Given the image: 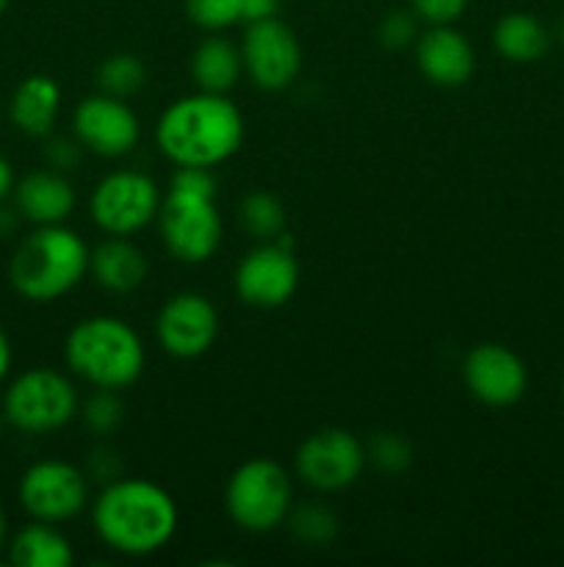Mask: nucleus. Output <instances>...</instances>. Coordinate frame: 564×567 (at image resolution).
I'll return each mask as SVG.
<instances>
[{
  "mask_svg": "<svg viewBox=\"0 0 564 567\" xmlns=\"http://www.w3.org/2000/svg\"><path fill=\"white\" fill-rule=\"evenodd\" d=\"M92 526L100 540L125 557L160 551L180 526L177 502L149 480H114L92 507Z\"/></svg>",
  "mask_w": 564,
  "mask_h": 567,
  "instance_id": "1",
  "label": "nucleus"
},
{
  "mask_svg": "<svg viewBox=\"0 0 564 567\" xmlns=\"http://www.w3.org/2000/svg\"><path fill=\"white\" fill-rule=\"evenodd\" d=\"M155 142L175 166L213 169L241 150L243 116L227 94H188L160 114Z\"/></svg>",
  "mask_w": 564,
  "mask_h": 567,
  "instance_id": "2",
  "label": "nucleus"
},
{
  "mask_svg": "<svg viewBox=\"0 0 564 567\" xmlns=\"http://www.w3.org/2000/svg\"><path fill=\"white\" fill-rule=\"evenodd\" d=\"M86 241L64 225H39L14 249L9 280L22 299L36 305L66 297L88 271Z\"/></svg>",
  "mask_w": 564,
  "mask_h": 567,
  "instance_id": "3",
  "label": "nucleus"
},
{
  "mask_svg": "<svg viewBox=\"0 0 564 567\" xmlns=\"http://www.w3.org/2000/svg\"><path fill=\"white\" fill-rule=\"evenodd\" d=\"M64 358L72 374L105 391L130 388L147 363L142 336L116 316H88L77 321L66 336Z\"/></svg>",
  "mask_w": 564,
  "mask_h": 567,
  "instance_id": "4",
  "label": "nucleus"
},
{
  "mask_svg": "<svg viewBox=\"0 0 564 567\" xmlns=\"http://www.w3.org/2000/svg\"><path fill=\"white\" fill-rule=\"evenodd\" d=\"M232 524L249 535L280 529L293 509V485L288 471L269 457H254L232 471L224 491Z\"/></svg>",
  "mask_w": 564,
  "mask_h": 567,
  "instance_id": "5",
  "label": "nucleus"
},
{
  "mask_svg": "<svg viewBox=\"0 0 564 567\" xmlns=\"http://www.w3.org/2000/svg\"><path fill=\"white\" fill-rule=\"evenodd\" d=\"M77 391L55 369L22 371L3 396V419L25 435H50L77 415Z\"/></svg>",
  "mask_w": 564,
  "mask_h": 567,
  "instance_id": "6",
  "label": "nucleus"
},
{
  "mask_svg": "<svg viewBox=\"0 0 564 567\" xmlns=\"http://www.w3.org/2000/svg\"><path fill=\"white\" fill-rule=\"evenodd\" d=\"M160 192L155 181L144 172L119 169L105 175L94 186L88 210L105 236H125L144 230L149 221L158 219Z\"/></svg>",
  "mask_w": 564,
  "mask_h": 567,
  "instance_id": "7",
  "label": "nucleus"
},
{
  "mask_svg": "<svg viewBox=\"0 0 564 567\" xmlns=\"http://www.w3.org/2000/svg\"><path fill=\"white\" fill-rule=\"evenodd\" d=\"M158 227L164 247L180 264H205L213 258L224 233L216 199L182 197L171 192L160 199Z\"/></svg>",
  "mask_w": 564,
  "mask_h": 567,
  "instance_id": "8",
  "label": "nucleus"
},
{
  "mask_svg": "<svg viewBox=\"0 0 564 567\" xmlns=\"http://www.w3.org/2000/svg\"><path fill=\"white\" fill-rule=\"evenodd\" d=\"M17 496L33 520L64 524L77 518L88 504V482L77 465L64 460H39L22 474Z\"/></svg>",
  "mask_w": 564,
  "mask_h": 567,
  "instance_id": "9",
  "label": "nucleus"
},
{
  "mask_svg": "<svg viewBox=\"0 0 564 567\" xmlns=\"http://www.w3.org/2000/svg\"><path fill=\"white\" fill-rule=\"evenodd\" d=\"M365 452L357 435L337 426L313 432L296 449V474L304 485L321 493H337L352 487L365 468Z\"/></svg>",
  "mask_w": 564,
  "mask_h": 567,
  "instance_id": "10",
  "label": "nucleus"
},
{
  "mask_svg": "<svg viewBox=\"0 0 564 567\" xmlns=\"http://www.w3.org/2000/svg\"><path fill=\"white\" fill-rule=\"evenodd\" d=\"M247 25L241 59L249 81L263 92H282L291 86L302 72V44L293 28L276 17Z\"/></svg>",
  "mask_w": 564,
  "mask_h": 567,
  "instance_id": "11",
  "label": "nucleus"
},
{
  "mask_svg": "<svg viewBox=\"0 0 564 567\" xmlns=\"http://www.w3.org/2000/svg\"><path fill=\"white\" fill-rule=\"evenodd\" d=\"M72 133L88 153L122 158L142 138V122L127 100L97 92L77 103L72 114Z\"/></svg>",
  "mask_w": 564,
  "mask_h": 567,
  "instance_id": "12",
  "label": "nucleus"
},
{
  "mask_svg": "<svg viewBox=\"0 0 564 567\" xmlns=\"http://www.w3.org/2000/svg\"><path fill=\"white\" fill-rule=\"evenodd\" d=\"M160 349L177 360H194L210 352L219 338V313L205 293L182 291L166 299L155 321Z\"/></svg>",
  "mask_w": 564,
  "mask_h": 567,
  "instance_id": "13",
  "label": "nucleus"
},
{
  "mask_svg": "<svg viewBox=\"0 0 564 567\" xmlns=\"http://www.w3.org/2000/svg\"><path fill=\"white\" fill-rule=\"evenodd\" d=\"M299 288V264L293 249L263 241L247 252L236 269V293L243 305L258 310L282 308Z\"/></svg>",
  "mask_w": 564,
  "mask_h": 567,
  "instance_id": "14",
  "label": "nucleus"
},
{
  "mask_svg": "<svg viewBox=\"0 0 564 567\" xmlns=\"http://www.w3.org/2000/svg\"><path fill=\"white\" fill-rule=\"evenodd\" d=\"M462 380L470 396L487 408H509L529 388L525 363L503 343H479L462 363Z\"/></svg>",
  "mask_w": 564,
  "mask_h": 567,
  "instance_id": "15",
  "label": "nucleus"
},
{
  "mask_svg": "<svg viewBox=\"0 0 564 567\" xmlns=\"http://www.w3.org/2000/svg\"><path fill=\"white\" fill-rule=\"evenodd\" d=\"M420 75L440 89H457L473 78L476 53L462 31L453 25H429L415 42Z\"/></svg>",
  "mask_w": 564,
  "mask_h": 567,
  "instance_id": "16",
  "label": "nucleus"
},
{
  "mask_svg": "<svg viewBox=\"0 0 564 567\" xmlns=\"http://www.w3.org/2000/svg\"><path fill=\"white\" fill-rule=\"evenodd\" d=\"M14 208L31 225H64L75 210V188L64 172L39 169L14 183Z\"/></svg>",
  "mask_w": 564,
  "mask_h": 567,
  "instance_id": "17",
  "label": "nucleus"
},
{
  "mask_svg": "<svg viewBox=\"0 0 564 567\" xmlns=\"http://www.w3.org/2000/svg\"><path fill=\"white\" fill-rule=\"evenodd\" d=\"M94 282L111 293H133L149 275V260L130 238L108 236L88 258Z\"/></svg>",
  "mask_w": 564,
  "mask_h": 567,
  "instance_id": "18",
  "label": "nucleus"
},
{
  "mask_svg": "<svg viewBox=\"0 0 564 567\" xmlns=\"http://www.w3.org/2000/svg\"><path fill=\"white\" fill-rule=\"evenodd\" d=\"M61 111V86L50 75H28L11 94L9 116L25 136L42 138L53 131Z\"/></svg>",
  "mask_w": 564,
  "mask_h": 567,
  "instance_id": "19",
  "label": "nucleus"
},
{
  "mask_svg": "<svg viewBox=\"0 0 564 567\" xmlns=\"http://www.w3.org/2000/svg\"><path fill=\"white\" fill-rule=\"evenodd\" d=\"M9 563L17 567H70L75 551L55 524L33 520L9 540Z\"/></svg>",
  "mask_w": 564,
  "mask_h": 567,
  "instance_id": "20",
  "label": "nucleus"
},
{
  "mask_svg": "<svg viewBox=\"0 0 564 567\" xmlns=\"http://www.w3.org/2000/svg\"><path fill=\"white\" fill-rule=\"evenodd\" d=\"M243 75L241 50L224 37H208L191 53V78L199 92L227 94Z\"/></svg>",
  "mask_w": 564,
  "mask_h": 567,
  "instance_id": "21",
  "label": "nucleus"
},
{
  "mask_svg": "<svg viewBox=\"0 0 564 567\" xmlns=\"http://www.w3.org/2000/svg\"><path fill=\"white\" fill-rule=\"evenodd\" d=\"M492 44L512 64H534L551 48V33H547V28L534 14L512 11V14H503L495 22V28H492Z\"/></svg>",
  "mask_w": 564,
  "mask_h": 567,
  "instance_id": "22",
  "label": "nucleus"
},
{
  "mask_svg": "<svg viewBox=\"0 0 564 567\" xmlns=\"http://www.w3.org/2000/svg\"><path fill=\"white\" fill-rule=\"evenodd\" d=\"M238 219L243 230L258 241H274L285 233V208L269 192H249L238 205Z\"/></svg>",
  "mask_w": 564,
  "mask_h": 567,
  "instance_id": "23",
  "label": "nucleus"
},
{
  "mask_svg": "<svg viewBox=\"0 0 564 567\" xmlns=\"http://www.w3.org/2000/svg\"><path fill=\"white\" fill-rule=\"evenodd\" d=\"M144 83H147V66L133 53H114L97 66L100 92L111 94V97H133L136 92H142Z\"/></svg>",
  "mask_w": 564,
  "mask_h": 567,
  "instance_id": "24",
  "label": "nucleus"
},
{
  "mask_svg": "<svg viewBox=\"0 0 564 567\" xmlns=\"http://www.w3.org/2000/svg\"><path fill=\"white\" fill-rule=\"evenodd\" d=\"M291 526L293 537L304 546H326L337 532V518L324 504H304V507L291 509L285 520Z\"/></svg>",
  "mask_w": 564,
  "mask_h": 567,
  "instance_id": "25",
  "label": "nucleus"
},
{
  "mask_svg": "<svg viewBox=\"0 0 564 567\" xmlns=\"http://www.w3.org/2000/svg\"><path fill=\"white\" fill-rule=\"evenodd\" d=\"M188 20L197 28L219 33L243 20L241 0H186Z\"/></svg>",
  "mask_w": 564,
  "mask_h": 567,
  "instance_id": "26",
  "label": "nucleus"
},
{
  "mask_svg": "<svg viewBox=\"0 0 564 567\" xmlns=\"http://www.w3.org/2000/svg\"><path fill=\"white\" fill-rule=\"evenodd\" d=\"M368 457L385 474H404L412 465V446L407 437L396 435V432H379L374 441L368 443Z\"/></svg>",
  "mask_w": 564,
  "mask_h": 567,
  "instance_id": "27",
  "label": "nucleus"
},
{
  "mask_svg": "<svg viewBox=\"0 0 564 567\" xmlns=\"http://www.w3.org/2000/svg\"><path fill=\"white\" fill-rule=\"evenodd\" d=\"M83 419L86 426L97 435H111L114 430H119V424L125 421V408H122L116 391H105V388H94L92 396L83 404Z\"/></svg>",
  "mask_w": 564,
  "mask_h": 567,
  "instance_id": "28",
  "label": "nucleus"
},
{
  "mask_svg": "<svg viewBox=\"0 0 564 567\" xmlns=\"http://www.w3.org/2000/svg\"><path fill=\"white\" fill-rule=\"evenodd\" d=\"M418 14L412 9L387 11L379 22V42L387 50H404L412 42H418Z\"/></svg>",
  "mask_w": 564,
  "mask_h": 567,
  "instance_id": "29",
  "label": "nucleus"
},
{
  "mask_svg": "<svg viewBox=\"0 0 564 567\" xmlns=\"http://www.w3.org/2000/svg\"><path fill=\"white\" fill-rule=\"evenodd\" d=\"M171 194H182V197H205L216 199V177L210 169L202 166H177L175 177L169 183Z\"/></svg>",
  "mask_w": 564,
  "mask_h": 567,
  "instance_id": "30",
  "label": "nucleus"
},
{
  "mask_svg": "<svg viewBox=\"0 0 564 567\" xmlns=\"http://www.w3.org/2000/svg\"><path fill=\"white\" fill-rule=\"evenodd\" d=\"M409 9L426 25H453L468 9V0H409Z\"/></svg>",
  "mask_w": 564,
  "mask_h": 567,
  "instance_id": "31",
  "label": "nucleus"
},
{
  "mask_svg": "<svg viewBox=\"0 0 564 567\" xmlns=\"http://www.w3.org/2000/svg\"><path fill=\"white\" fill-rule=\"evenodd\" d=\"M81 150L83 144L77 138H53L48 144V161H50V169L55 172H70L72 166L81 161Z\"/></svg>",
  "mask_w": 564,
  "mask_h": 567,
  "instance_id": "32",
  "label": "nucleus"
},
{
  "mask_svg": "<svg viewBox=\"0 0 564 567\" xmlns=\"http://www.w3.org/2000/svg\"><path fill=\"white\" fill-rule=\"evenodd\" d=\"M243 6V22H260L271 20L280 11L282 0H241Z\"/></svg>",
  "mask_w": 564,
  "mask_h": 567,
  "instance_id": "33",
  "label": "nucleus"
},
{
  "mask_svg": "<svg viewBox=\"0 0 564 567\" xmlns=\"http://www.w3.org/2000/svg\"><path fill=\"white\" fill-rule=\"evenodd\" d=\"M9 194H14V169H11L9 161L0 155V203H3Z\"/></svg>",
  "mask_w": 564,
  "mask_h": 567,
  "instance_id": "34",
  "label": "nucleus"
},
{
  "mask_svg": "<svg viewBox=\"0 0 564 567\" xmlns=\"http://www.w3.org/2000/svg\"><path fill=\"white\" fill-rule=\"evenodd\" d=\"M9 369H11V341L9 336H6L3 327H0V382L6 380Z\"/></svg>",
  "mask_w": 564,
  "mask_h": 567,
  "instance_id": "35",
  "label": "nucleus"
},
{
  "mask_svg": "<svg viewBox=\"0 0 564 567\" xmlns=\"http://www.w3.org/2000/svg\"><path fill=\"white\" fill-rule=\"evenodd\" d=\"M3 205V203H0ZM17 227V208L9 210V208H0V236H6V233H11Z\"/></svg>",
  "mask_w": 564,
  "mask_h": 567,
  "instance_id": "36",
  "label": "nucleus"
},
{
  "mask_svg": "<svg viewBox=\"0 0 564 567\" xmlns=\"http://www.w3.org/2000/svg\"><path fill=\"white\" fill-rule=\"evenodd\" d=\"M6 537H9V520H6V513L3 507H0V551H3L9 543H6Z\"/></svg>",
  "mask_w": 564,
  "mask_h": 567,
  "instance_id": "37",
  "label": "nucleus"
},
{
  "mask_svg": "<svg viewBox=\"0 0 564 567\" xmlns=\"http://www.w3.org/2000/svg\"><path fill=\"white\" fill-rule=\"evenodd\" d=\"M556 37L564 42V17H562V20H558V25H556Z\"/></svg>",
  "mask_w": 564,
  "mask_h": 567,
  "instance_id": "38",
  "label": "nucleus"
},
{
  "mask_svg": "<svg viewBox=\"0 0 564 567\" xmlns=\"http://www.w3.org/2000/svg\"><path fill=\"white\" fill-rule=\"evenodd\" d=\"M9 3H11V0H0V17L6 14V9H9Z\"/></svg>",
  "mask_w": 564,
  "mask_h": 567,
  "instance_id": "39",
  "label": "nucleus"
},
{
  "mask_svg": "<svg viewBox=\"0 0 564 567\" xmlns=\"http://www.w3.org/2000/svg\"><path fill=\"white\" fill-rule=\"evenodd\" d=\"M3 421H6V419H3V410H0V430H3Z\"/></svg>",
  "mask_w": 564,
  "mask_h": 567,
  "instance_id": "40",
  "label": "nucleus"
},
{
  "mask_svg": "<svg viewBox=\"0 0 564 567\" xmlns=\"http://www.w3.org/2000/svg\"><path fill=\"white\" fill-rule=\"evenodd\" d=\"M562 393H564V382H562Z\"/></svg>",
  "mask_w": 564,
  "mask_h": 567,
  "instance_id": "41",
  "label": "nucleus"
}]
</instances>
